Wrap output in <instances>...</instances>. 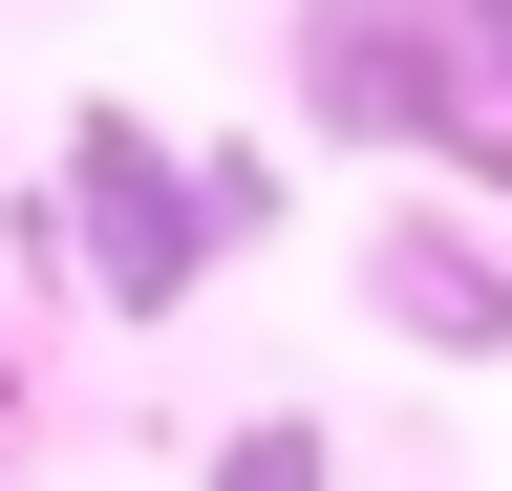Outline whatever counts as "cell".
Returning a JSON list of instances; mask_svg holds the SVG:
<instances>
[{"instance_id": "52a82bcc", "label": "cell", "mask_w": 512, "mask_h": 491, "mask_svg": "<svg viewBox=\"0 0 512 491\" xmlns=\"http://www.w3.org/2000/svg\"><path fill=\"white\" fill-rule=\"evenodd\" d=\"M22 406H43V363H22V342H0V427H22Z\"/></svg>"}, {"instance_id": "8992f818", "label": "cell", "mask_w": 512, "mask_h": 491, "mask_svg": "<svg viewBox=\"0 0 512 491\" xmlns=\"http://www.w3.org/2000/svg\"><path fill=\"white\" fill-rule=\"evenodd\" d=\"M192 193H214V235H235V257H256V235H278V214H299V171H278V150H256V129H192Z\"/></svg>"}, {"instance_id": "3957f363", "label": "cell", "mask_w": 512, "mask_h": 491, "mask_svg": "<svg viewBox=\"0 0 512 491\" xmlns=\"http://www.w3.org/2000/svg\"><path fill=\"white\" fill-rule=\"evenodd\" d=\"M278 107H299V150L406 171L427 150V0H278Z\"/></svg>"}, {"instance_id": "277c9868", "label": "cell", "mask_w": 512, "mask_h": 491, "mask_svg": "<svg viewBox=\"0 0 512 491\" xmlns=\"http://www.w3.org/2000/svg\"><path fill=\"white\" fill-rule=\"evenodd\" d=\"M427 193L512 214V0H427Z\"/></svg>"}, {"instance_id": "7a4b0ae2", "label": "cell", "mask_w": 512, "mask_h": 491, "mask_svg": "<svg viewBox=\"0 0 512 491\" xmlns=\"http://www.w3.org/2000/svg\"><path fill=\"white\" fill-rule=\"evenodd\" d=\"M363 321L406 342V363H512V214H470V193H384L363 214Z\"/></svg>"}, {"instance_id": "5b68a950", "label": "cell", "mask_w": 512, "mask_h": 491, "mask_svg": "<svg viewBox=\"0 0 512 491\" xmlns=\"http://www.w3.org/2000/svg\"><path fill=\"white\" fill-rule=\"evenodd\" d=\"M192 491H342V427H320V406H256V427L192 449Z\"/></svg>"}, {"instance_id": "6da1fadb", "label": "cell", "mask_w": 512, "mask_h": 491, "mask_svg": "<svg viewBox=\"0 0 512 491\" xmlns=\"http://www.w3.org/2000/svg\"><path fill=\"white\" fill-rule=\"evenodd\" d=\"M43 257L86 278V321H107V342H171L192 299L235 278L214 193H192V129H150L128 86H86V107H64V150H43Z\"/></svg>"}]
</instances>
